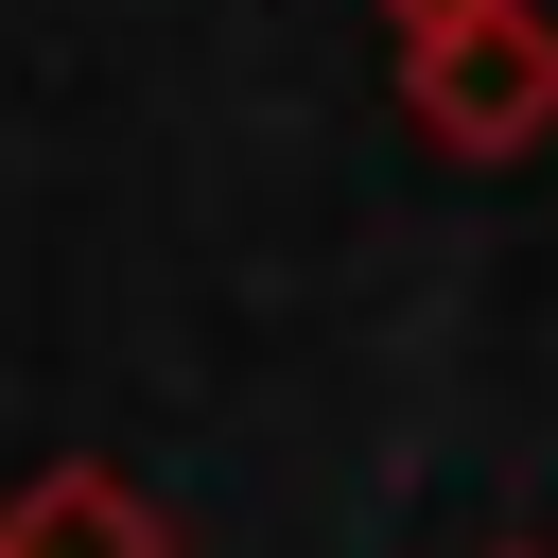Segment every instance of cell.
<instances>
[{
	"mask_svg": "<svg viewBox=\"0 0 558 558\" xmlns=\"http://www.w3.org/2000/svg\"><path fill=\"white\" fill-rule=\"evenodd\" d=\"M401 122L471 174L541 157L558 140V0H453V17H401Z\"/></svg>",
	"mask_w": 558,
	"mask_h": 558,
	"instance_id": "6da1fadb",
	"label": "cell"
},
{
	"mask_svg": "<svg viewBox=\"0 0 558 558\" xmlns=\"http://www.w3.org/2000/svg\"><path fill=\"white\" fill-rule=\"evenodd\" d=\"M0 558H174V506L105 453H52L17 506H0Z\"/></svg>",
	"mask_w": 558,
	"mask_h": 558,
	"instance_id": "7a4b0ae2",
	"label": "cell"
},
{
	"mask_svg": "<svg viewBox=\"0 0 558 558\" xmlns=\"http://www.w3.org/2000/svg\"><path fill=\"white\" fill-rule=\"evenodd\" d=\"M384 17H453V0H384Z\"/></svg>",
	"mask_w": 558,
	"mask_h": 558,
	"instance_id": "3957f363",
	"label": "cell"
},
{
	"mask_svg": "<svg viewBox=\"0 0 558 558\" xmlns=\"http://www.w3.org/2000/svg\"><path fill=\"white\" fill-rule=\"evenodd\" d=\"M488 558H541V541H488Z\"/></svg>",
	"mask_w": 558,
	"mask_h": 558,
	"instance_id": "277c9868",
	"label": "cell"
}]
</instances>
